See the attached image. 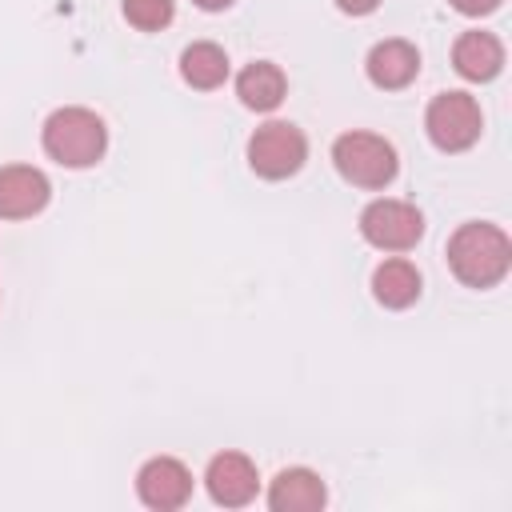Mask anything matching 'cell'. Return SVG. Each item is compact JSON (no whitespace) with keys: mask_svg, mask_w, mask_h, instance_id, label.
<instances>
[{"mask_svg":"<svg viewBox=\"0 0 512 512\" xmlns=\"http://www.w3.org/2000/svg\"><path fill=\"white\" fill-rule=\"evenodd\" d=\"M448 264L460 284L468 288H492L508 276L512 264V244L496 224H460L448 240Z\"/></svg>","mask_w":512,"mask_h":512,"instance_id":"1","label":"cell"},{"mask_svg":"<svg viewBox=\"0 0 512 512\" xmlns=\"http://www.w3.org/2000/svg\"><path fill=\"white\" fill-rule=\"evenodd\" d=\"M44 152L64 168H92L108 148V128L92 108H56L44 120Z\"/></svg>","mask_w":512,"mask_h":512,"instance_id":"2","label":"cell"},{"mask_svg":"<svg viewBox=\"0 0 512 512\" xmlns=\"http://www.w3.org/2000/svg\"><path fill=\"white\" fill-rule=\"evenodd\" d=\"M332 164L356 188H384V184H392V176L400 168L396 148L376 132H344V136H336Z\"/></svg>","mask_w":512,"mask_h":512,"instance_id":"3","label":"cell"},{"mask_svg":"<svg viewBox=\"0 0 512 512\" xmlns=\"http://www.w3.org/2000/svg\"><path fill=\"white\" fill-rule=\"evenodd\" d=\"M308 160V140L288 120H268L248 136V164L264 180H284L300 172Z\"/></svg>","mask_w":512,"mask_h":512,"instance_id":"4","label":"cell"},{"mask_svg":"<svg viewBox=\"0 0 512 512\" xmlns=\"http://www.w3.org/2000/svg\"><path fill=\"white\" fill-rule=\"evenodd\" d=\"M424 128L440 152H464L480 140L484 116L468 92H440L424 112Z\"/></svg>","mask_w":512,"mask_h":512,"instance_id":"5","label":"cell"},{"mask_svg":"<svg viewBox=\"0 0 512 512\" xmlns=\"http://www.w3.org/2000/svg\"><path fill=\"white\" fill-rule=\"evenodd\" d=\"M360 236L380 252H408L424 236V216L408 200H372L360 212Z\"/></svg>","mask_w":512,"mask_h":512,"instance_id":"6","label":"cell"},{"mask_svg":"<svg viewBox=\"0 0 512 512\" xmlns=\"http://www.w3.org/2000/svg\"><path fill=\"white\" fill-rule=\"evenodd\" d=\"M136 496L156 508V512H172L184 508L192 496V472L176 460V456H152L140 472H136Z\"/></svg>","mask_w":512,"mask_h":512,"instance_id":"7","label":"cell"},{"mask_svg":"<svg viewBox=\"0 0 512 512\" xmlns=\"http://www.w3.org/2000/svg\"><path fill=\"white\" fill-rule=\"evenodd\" d=\"M204 484H208V496L224 508H244L256 488H260V476H256V464L244 456V452H220L208 460V472H204Z\"/></svg>","mask_w":512,"mask_h":512,"instance_id":"8","label":"cell"},{"mask_svg":"<svg viewBox=\"0 0 512 512\" xmlns=\"http://www.w3.org/2000/svg\"><path fill=\"white\" fill-rule=\"evenodd\" d=\"M52 196V184L32 164H8L0 168V220H28L36 216Z\"/></svg>","mask_w":512,"mask_h":512,"instance_id":"9","label":"cell"},{"mask_svg":"<svg viewBox=\"0 0 512 512\" xmlns=\"http://www.w3.org/2000/svg\"><path fill=\"white\" fill-rule=\"evenodd\" d=\"M364 72H368V80L376 84V88H404V84H412L416 80V72H420V52L408 44V40H380L372 52H368V60H364Z\"/></svg>","mask_w":512,"mask_h":512,"instance_id":"10","label":"cell"},{"mask_svg":"<svg viewBox=\"0 0 512 512\" xmlns=\"http://www.w3.org/2000/svg\"><path fill=\"white\" fill-rule=\"evenodd\" d=\"M324 500H328L324 480L312 468H284V472H276V480L268 488L272 512H316V508H324Z\"/></svg>","mask_w":512,"mask_h":512,"instance_id":"11","label":"cell"},{"mask_svg":"<svg viewBox=\"0 0 512 512\" xmlns=\"http://www.w3.org/2000/svg\"><path fill=\"white\" fill-rule=\"evenodd\" d=\"M452 64L464 80H492L504 68V44L492 32H464L452 44Z\"/></svg>","mask_w":512,"mask_h":512,"instance_id":"12","label":"cell"},{"mask_svg":"<svg viewBox=\"0 0 512 512\" xmlns=\"http://www.w3.org/2000/svg\"><path fill=\"white\" fill-rule=\"evenodd\" d=\"M284 92H288V80L272 60H256L236 76V96L252 112H272L284 100Z\"/></svg>","mask_w":512,"mask_h":512,"instance_id":"13","label":"cell"},{"mask_svg":"<svg viewBox=\"0 0 512 512\" xmlns=\"http://www.w3.org/2000/svg\"><path fill=\"white\" fill-rule=\"evenodd\" d=\"M372 296L384 308H408L420 296V272L408 260L392 256V260L376 264V272H372Z\"/></svg>","mask_w":512,"mask_h":512,"instance_id":"14","label":"cell"},{"mask_svg":"<svg viewBox=\"0 0 512 512\" xmlns=\"http://www.w3.org/2000/svg\"><path fill=\"white\" fill-rule=\"evenodd\" d=\"M180 76H184V84H192V88H220L224 80H228V56H224V48L220 44H212V40H200V44H188L184 52H180Z\"/></svg>","mask_w":512,"mask_h":512,"instance_id":"15","label":"cell"},{"mask_svg":"<svg viewBox=\"0 0 512 512\" xmlns=\"http://www.w3.org/2000/svg\"><path fill=\"white\" fill-rule=\"evenodd\" d=\"M172 0H124V20L140 32H160L172 24Z\"/></svg>","mask_w":512,"mask_h":512,"instance_id":"16","label":"cell"},{"mask_svg":"<svg viewBox=\"0 0 512 512\" xmlns=\"http://www.w3.org/2000/svg\"><path fill=\"white\" fill-rule=\"evenodd\" d=\"M496 4H500V0H452V8L464 12V16H488Z\"/></svg>","mask_w":512,"mask_h":512,"instance_id":"17","label":"cell"},{"mask_svg":"<svg viewBox=\"0 0 512 512\" xmlns=\"http://www.w3.org/2000/svg\"><path fill=\"white\" fill-rule=\"evenodd\" d=\"M376 4H380V0H336V8L348 12V16H368Z\"/></svg>","mask_w":512,"mask_h":512,"instance_id":"18","label":"cell"},{"mask_svg":"<svg viewBox=\"0 0 512 512\" xmlns=\"http://www.w3.org/2000/svg\"><path fill=\"white\" fill-rule=\"evenodd\" d=\"M196 8H204V12H220V8H228L232 0H192Z\"/></svg>","mask_w":512,"mask_h":512,"instance_id":"19","label":"cell"}]
</instances>
